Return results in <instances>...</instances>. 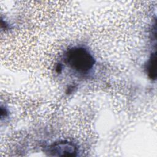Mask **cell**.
I'll use <instances>...</instances> for the list:
<instances>
[{
  "label": "cell",
  "mask_w": 157,
  "mask_h": 157,
  "mask_svg": "<svg viewBox=\"0 0 157 157\" xmlns=\"http://www.w3.org/2000/svg\"><path fill=\"white\" fill-rule=\"evenodd\" d=\"M146 71L148 77L151 80L156 78V51L153 52L146 64Z\"/></svg>",
  "instance_id": "obj_3"
},
{
  "label": "cell",
  "mask_w": 157,
  "mask_h": 157,
  "mask_svg": "<svg viewBox=\"0 0 157 157\" xmlns=\"http://www.w3.org/2000/svg\"><path fill=\"white\" fill-rule=\"evenodd\" d=\"M64 61L70 68L80 74L87 73L95 64L93 55L82 47L69 48L65 53Z\"/></svg>",
  "instance_id": "obj_1"
},
{
  "label": "cell",
  "mask_w": 157,
  "mask_h": 157,
  "mask_svg": "<svg viewBox=\"0 0 157 157\" xmlns=\"http://www.w3.org/2000/svg\"><path fill=\"white\" fill-rule=\"evenodd\" d=\"M45 153L50 156H75L77 155V145L72 142L61 140L54 142L45 148Z\"/></svg>",
  "instance_id": "obj_2"
}]
</instances>
